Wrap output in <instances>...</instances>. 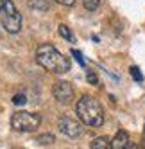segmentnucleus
I'll use <instances>...</instances> for the list:
<instances>
[{"instance_id":"f257e3e1","label":"nucleus","mask_w":145,"mask_h":149,"mask_svg":"<svg viewBox=\"0 0 145 149\" xmlns=\"http://www.w3.org/2000/svg\"><path fill=\"white\" fill-rule=\"evenodd\" d=\"M36 61L39 67L54 74H66L70 70V59L50 43L39 45L36 50Z\"/></svg>"},{"instance_id":"f03ea898","label":"nucleus","mask_w":145,"mask_h":149,"mask_svg":"<svg viewBox=\"0 0 145 149\" xmlns=\"http://www.w3.org/2000/svg\"><path fill=\"white\" fill-rule=\"evenodd\" d=\"M75 113L81 119L82 124L91 126V127H99L104 124V108L102 104L91 97V95H82L75 104Z\"/></svg>"},{"instance_id":"7ed1b4c3","label":"nucleus","mask_w":145,"mask_h":149,"mask_svg":"<svg viewBox=\"0 0 145 149\" xmlns=\"http://www.w3.org/2000/svg\"><path fill=\"white\" fill-rule=\"evenodd\" d=\"M0 20L7 33L16 34L22 31V15L18 13L13 0H2L0 4Z\"/></svg>"},{"instance_id":"20e7f679","label":"nucleus","mask_w":145,"mask_h":149,"mask_svg":"<svg viewBox=\"0 0 145 149\" xmlns=\"http://www.w3.org/2000/svg\"><path fill=\"white\" fill-rule=\"evenodd\" d=\"M41 124V117L39 113H32V111H25V110H20L14 111L11 117V127L16 131H34L38 130Z\"/></svg>"},{"instance_id":"39448f33","label":"nucleus","mask_w":145,"mask_h":149,"mask_svg":"<svg viewBox=\"0 0 145 149\" xmlns=\"http://www.w3.org/2000/svg\"><path fill=\"white\" fill-rule=\"evenodd\" d=\"M52 95L59 104H70L74 101V86L68 81H57L52 86Z\"/></svg>"},{"instance_id":"423d86ee","label":"nucleus","mask_w":145,"mask_h":149,"mask_svg":"<svg viewBox=\"0 0 145 149\" xmlns=\"http://www.w3.org/2000/svg\"><path fill=\"white\" fill-rule=\"evenodd\" d=\"M57 127H59L61 133L66 135V136H70V138H77V136H81V133H82L81 122L75 120V119H72V117H66V115L61 117V119L57 120Z\"/></svg>"},{"instance_id":"0eeeda50","label":"nucleus","mask_w":145,"mask_h":149,"mask_svg":"<svg viewBox=\"0 0 145 149\" xmlns=\"http://www.w3.org/2000/svg\"><path fill=\"white\" fill-rule=\"evenodd\" d=\"M129 147V133L127 131H117V135L111 138V146L109 149H127Z\"/></svg>"},{"instance_id":"6e6552de","label":"nucleus","mask_w":145,"mask_h":149,"mask_svg":"<svg viewBox=\"0 0 145 149\" xmlns=\"http://www.w3.org/2000/svg\"><path fill=\"white\" fill-rule=\"evenodd\" d=\"M109 146H111V140L108 136H97L95 140L91 142V149H109Z\"/></svg>"},{"instance_id":"1a4fd4ad","label":"nucleus","mask_w":145,"mask_h":149,"mask_svg":"<svg viewBox=\"0 0 145 149\" xmlns=\"http://www.w3.org/2000/svg\"><path fill=\"white\" fill-rule=\"evenodd\" d=\"M29 7L36 9V11H48L50 2L48 0H29Z\"/></svg>"},{"instance_id":"9d476101","label":"nucleus","mask_w":145,"mask_h":149,"mask_svg":"<svg viewBox=\"0 0 145 149\" xmlns=\"http://www.w3.org/2000/svg\"><path fill=\"white\" fill-rule=\"evenodd\" d=\"M36 142L41 144V146H50V144L56 142V136L52 133H43V135H38L36 136Z\"/></svg>"},{"instance_id":"9b49d317","label":"nucleus","mask_w":145,"mask_h":149,"mask_svg":"<svg viewBox=\"0 0 145 149\" xmlns=\"http://www.w3.org/2000/svg\"><path fill=\"white\" fill-rule=\"evenodd\" d=\"M57 31H59V34L63 36V38H65L66 41H72V43H74V41H75V38H74V34H72V31H70V27H66L65 24H61Z\"/></svg>"},{"instance_id":"f8f14e48","label":"nucleus","mask_w":145,"mask_h":149,"mask_svg":"<svg viewBox=\"0 0 145 149\" xmlns=\"http://www.w3.org/2000/svg\"><path fill=\"white\" fill-rule=\"evenodd\" d=\"M100 0H82V6H84L88 11H95V9L99 7Z\"/></svg>"},{"instance_id":"ddd939ff","label":"nucleus","mask_w":145,"mask_h":149,"mask_svg":"<svg viewBox=\"0 0 145 149\" xmlns=\"http://www.w3.org/2000/svg\"><path fill=\"white\" fill-rule=\"evenodd\" d=\"M131 76H133L134 81H138V83L143 81V74H142V70L138 67H131Z\"/></svg>"},{"instance_id":"4468645a","label":"nucleus","mask_w":145,"mask_h":149,"mask_svg":"<svg viewBox=\"0 0 145 149\" xmlns=\"http://www.w3.org/2000/svg\"><path fill=\"white\" fill-rule=\"evenodd\" d=\"M25 102H27L25 93H16L14 97H13V104H16V106H22V104H25Z\"/></svg>"},{"instance_id":"2eb2a0df","label":"nucleus","mask_w":145,"mask_h":149,"mask_svg":"<svg viewBox=\"0 0 145 149\" xmlns=\"http://www.w3.org/2000/svg\"><path fill=\"white\" fill-rule=\"evenodd\" d=\"M86 79H88V83H90V84H99V77H97V74L93 72V70H88Z\"/></svg>"},{"instance_id":"dca6fc26","label":"nucleus","mask_w":145,"mask_h":149,"mask_svg":"<svg viewBox=\"0 0 145 149\" xmlns=\"http://www.w3.org/2000/svg\"><path fill=\"white\" fill-rule=\"evenodd\" d=\"M72 54L75 56V59L79 61V65H81V67H84V65H86V61H84V58H82V54H81L79 50H75V49H74V50H72Z\"/></svg>"},{"instance_id":"f3484780","label":"nucleus","mask_w":145,"mask_h":149,"mask_svg":"<svg viewBox=\"0 0 145 149\" xmlns=\"http://www.w3.org/2000/svg\"><path fill=\"white\" fill-rule=\"evenodd\" d=\"M54 2H57V4H61V6H74L75 4V0H54Z\"/></svg>"},{"instance_id":"a211bd4d","label":"nucleus","mask_w":145,"mask_h":149,"mask_svg":"<svg viewBox=\"0 0 145 149\" xmlns=\"http://www.w3.org/2000/svg\"><path fill=\"white\" fill-rule=\"evenodd\" d=\"M127 149H143V146H140V144H129Z\"/></svg>"},{"instance_id":"6ab92c4d","label":"nucleus","mask_w":145,"mask_h":149,"mask_svg":"<svg viewBox=\"0 0 145 149\" xmlns=\"http://www.w3.org/2000/svg\"><path fill=\"white\" fill-rule=\"evenodd\" d=\"M143 131H145V126H143Z\"/></svg>"}]
</instances>
